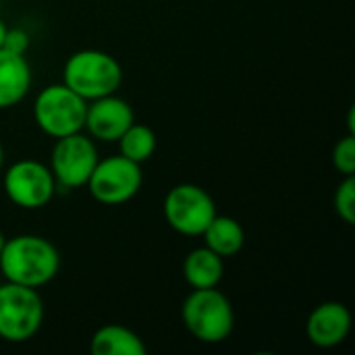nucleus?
<instances>
[{
	"label": "nucleus",
	"instance_id": "nucleus-2",
	"mask_svg": "<svg viewBox=\"0 0 355 355\" xmlns=\"http://www.w3.org/2000/svg\"><path fill=\"white\" fill-rule=\"evenodd\" d=\"M62 83L85 102H92L119 92L123 85V67L104 50H77L62 67Z\"/></svg>",
	"mask_w": 355,
	"mask_h": 355
},
{
	"label": "nucleus",
	"instance_id": "nucleus-13",
	"mask_svg": "<svg viewBox=\"0 0 355 355\" xmlns=\"http://www.w3.org/2000/svg\"><path fill=\"white\" fill-rule=\"evenodd\" d=\"M225 277V262L206 245L191 250L183 260V279L191 289L218 287Z\"/></svg>",
	"mask_w": 355,
	"mask_h": 355
},
{
	"label": "nucleus",
	"instance_id": "nucleus-8",
	"mask_svg": "<svg viewBox=\"0 0 355 355\" xmlns=\"http://www.w3.org/2000/svg\"><path fill=\"white\" fill-rule=\"evenodd\" d=\"M2 187L10 204L23 210H40L56 196V179L48 164L31 158L12 162L4 171Z\"/></svg>",
	"mask_w": 355,
	"mask_h": 355
},
{
	"label": "nucleus",
	"instance_id": "nucleus-20",
	"mask_svg": "<svg viewBox=\"0 0 355 355\" xmlns=\"http://www.w3.org/2000/svg\"><path fill=\"white\" fill-rule=\"evenodd\" d=\"M355 110H349V116H347V127H349V133H355Z\"/></svg>",
	"mask_w": 355,
	"mask_h": 355
},
{
	"label": "nucleus",
	"instance_id": "nucleus-11",
	"mask_svg": "<svg viewBox=\"0 0 355 355\" xmlns=\"http://www.w3.org/2000/svg\"><path fill=\"white\" fill-rule=\"evenodd\" d=\"M352 331V312L341 302H322L306 322V335L312 345L333 349L341 345Z\"/></svg>",
	"mask_w": 355,
	"mask_h": 355
},
{
	"label": "nucleus",
	"instance_id": "nucleus-14",
	"mask_svg": "<svg viewBox=\"0 0 355 355\" xmlns=\"http://www.w3.org/2000/svg\"><path fill=\"white\" fill-rule=\"evenodd\" d=\"M89 352L94 355H146L148 347L144 339L127 327L106 324L92 337Z\"/></svg>",
	"mask_w": 355,
	"mask_h": 355
},
{
	"label": "nucleus",
	"instance_id": "nucleus-17",
	"mask_svg": "<svg viewBox=\"0 0 355 355\" xmlns=\"http://www.w3.org/2000/svg\"><path fill=\"white\" fill-rule=\"evenodd\" d=\"M335 212L345 225H355V177H343L335 191Z\"/></svg>",
	"mask_w": 355,
	"mask_h": 355
},
{
	"label": "nucleus",
	"instance_id": "nucleus-6",
	"mask_svg": "<svg viewBox=\"0 0 355 355\" xmlns=\"http://www.w3.org/2000/svg\"><path fill=\"white\" fill-rule=\"evenodd\" d=\"M166 225L185 237H202L206 227L216 216L212 196L193 183H179L168 189L162 202Z\"/></svg>",
	"mask_w": 355,
	"mask_h": 355
},
{
	"label": "nucleus",
	"instance_id": "nucleus-21",
	"mask_svg": "<svg viewBox=\"0 0 355 355\" xmlns=\"http://www.w3.org/2000/svg\"><path fill=\"white\" fill-rule=\"evenodd\" d=\"M6 29H8V27H6V23L0 19V48H2V40H4V33H6Z\"/></svg>",
	"mask_w": 355,
	"mask_h": 355
},
{
	"label": "nucleus",
	"instance_id": "nucleus-18",
	"mask_svg": "<svg viewBox=\"0 0 355 355\" xmlns=\"http://www.w3.org/2000/svg\"><path fill=\"white\" fill-rule=\"evenodd\" d=\"M333 166L343 177H355V133H347L335 144Z\"/></svg>",
	"mask_w": 355,
	"mask_h": 355
},
{
	"label": "nucleus",
	"instance_id": "nucleus-23",
	"mask_svg": "<svg viewBox=\"0 0 355 355\" xmlns=\"http://www.w3.org/2000/svg\"><path fill=\"white\" fill-rule=\"evenodd\" d=\"M4 243H6V237H4V233L0 231V252H2V248H4Z\"/></svg>",
	"mask_w": 355,
	"mask_h": 355
},
{
	"label": "nucleus",
	"instance_id": "nucleus-16",
	"mask_svg": "<svg viewBox=\"0 0 355 355\" xmlns=\"http://www.w3.org/2000/svg\"><path fill=\"white\" fill-rule=\"evenodd\" d=\"M154 152H156V133L148 125L133 123L119 137V154L137 164H144L146 160H150Z\"/></svg>",
	"mask_w": 355,
	"mask_h": 355
},
{
	"label": "nucleus",
	"instance_id": "nucleus-12",
	"mask_svg": "<svg viewBox=\"0 0 355 355\" xmlns=\"http://www.w3.org/2000/svg\"><path fill=\"white\" fill-rule=\"evenodd\" d=\"M31 67L25 54L0 48V110L17 106L31 89Z\"/></svg>",
	"mask_w": 355,
	"mask_h": 355
},
{
	"label": "nucleus",
	"instance_id": "nucleus-9",
	"mask_svg": "<svg viewBox=\"0 0 355 355\" xmlns=\"http://www.w3.org/2000/svg\"><path fill=\"white\" fill-rule=\"evenodd\" d=\"M141 185H144L141 164L119 154L98 160L85 187L89 189L96 202L104 206H121L133 200L139 193Z\"/></svg>",
	"mask_w": 355,
	"mask_h": 355
},
{
	"label": "nucleus",
	"instance_id": "nucleus-3",
	"mask_svg": "<svg viewBox=\"0 0 355 355\" xmlns=\"http://www.w3.org/2000/svg\"><path fill=\"white\" fill-rule=\"evenodd\" d=\"M181 320L193 339L208 345L227 341L235 329L233 306L216 287L193 289L181 306Z\"/></svg>",
	"mask_w": 355,
	"mask_h": 355
},
{
	"label": "nucleus",
	"instance_id": "nucleus-7",
	"mask_svg": "<svg viewBox=\"0 0 355 355\" xmlns=\"http://www.w3.org/2000/svg\"><path fill=\"white\" fill-rule=\"evenodd\" d=\"M98 148L85 133H71L54 139L50 152V171L56 179V189H79L85 187L96 164Z\"/></svg>",
	"mask_w": 355,
	"mask_h": 355
},
{
	"label": "nucleus",
	"instance_id": "nucleus-1",
	"mask_svg": "<svg viewBox=\"0 0 355 355\" xmlns=\"http://www.w3.org/2000/svg\"><path fill=\"white\" fill-rule=\"evenodd\" d=\"M60 270L56 245L42 235H15L0 252V275L8 283L40 289Z\"/></svg>",
	"mask_w": 355,
	"mask_h": 355
},
{
	"label": "nucleus",
	"instance_id": "nucleus-22",
	"mask_svg": "<svg viewBox=\"0 0 355 355\" xmlns=\"http://www.w3.org/2000/svg\"><path fill=\"white\" fill-rule=\"evenodd\" d=\"M4 168V148H2V141H0V173Z\"/></svg>",
	"mask_w": 355,
	"mask_h": 355
},
{
	"label": "nucleus",
	"instance_id": "nucleus-4",
	"mask_svg": "<svg viewBox=\"0 0 355 355\" xmlns=\"http://www.w3.org/2000/svg\"><path fill=\"white\" fill-rule=\"evenodd\" d=\"M44 300L37 289L4 283L0 285V339L6 343H25L37 335L44 324Z\"/></svg>",
	"mask_w": 355,
	"mask_h": 355
},
{
	"label": "nucleus",
	"instance_id": "nucleus-19",
	"mask_svg": "<svg viewBox=\"0 0 355 355\" xmlns=\"http://www.w3.org/2000/svg\"><path fill=\"white\" fill-rule=\"evenodd\" d=\"M29 44H31L29 33L25 29H21V27L6 29L4 40H2V48L8 50V52H12V54H27Z\"/></svg>",
	"mask_w": 355,
	"mask_h": 355
},
{
	"label": "nucleus",
	"instance_id": "nucleus-15",
	"mask_svg": "<svg viewBox=\"0 0 355 355\" xmlns=\"http://www.w3.org/2000/svg\"><path fill=\"white\" fill-rule=\"evenodd\" d=\"M202 237H204V245L214 254H218L223 260L237 256L245 245V231L241 223L235 220L233 216L216 214L212 223L206 227V231L202 233Z\"/></svg>",
	"mask_w": 355,
	"mask_h": 355
},
{
	"label": "nucleus",
	"instance_id": "nucleus-10",
	"mask_svg": "<svg viewBox=\"0 0 355 355\" xmlns=\"http://www.w3.org/2000/svg\"><path fill=\"white\" fill-rule=\"evenodd\" d=\"M135 123L133 108L127 100L119 98L116 94L98 98L87 102L85 125L83 129L92 139L98 141H119V137Z\"/></svg>",
	"mask_w": 355,
	"mask_h": 355
},
{
	"label": "nucleus",
	"instance_id": "nucleus-5",
	"mask_svg": "<svg viewBox=\"0 0 355 355\" xmlns=\"http://www.w3.org/2000/svg\"><path fill=\"white\" fill-rule=\"evenodd\" d=\"M85 112L87 102L64 83L46 85L33 102V121L52 139L83 131Z\"/></svg>",
	"mask_w": 355,
	"mask_h": 355
}]
</instances>
